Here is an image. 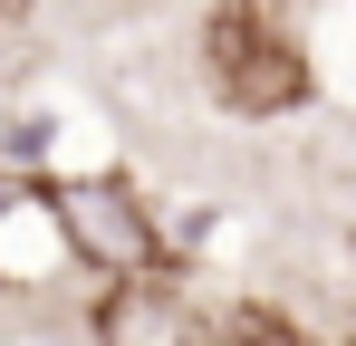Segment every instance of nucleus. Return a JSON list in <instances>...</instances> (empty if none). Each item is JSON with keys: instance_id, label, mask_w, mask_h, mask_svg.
<instances>
[{"instance_id": "nucleus-5", "label": "nucleus", "mask_w": 356, "mask_h": 346, "mask_svg": "<svg viewBox=\"0 0 356 346\" xmlns=\"http://www.w3.org/2000/svg\"><path fill=\"white\" fill-rule=\"evenodd\" d=\"M0 10H19V0H0Z\"/></svg>"}, {"instance_id": "nucleus-6", "label": "nucleus", "mask_w": 356, "mask_h": 346, "mask_svg": "<svg viewBox=\"0 0 356 346\" xmlns=\"http://www.w3.org/2000/svg\"><path fill=\"white\" fill-rule=\"evenodd\" d=\"M347 346H356V337H347Z\"/></svg>"}, {"instance_id": "nucleus-1", "label": "nucleus", "mask_w": 356, "mask_h": 346, "mask_svg": "<svg viewBox=\"0 0 356 346\" xmlns=\"http://www.w3.org/2000/svg\"><path fill=\"white\" fill-rule=\"evenodd\" d=\"M202 87L232 115H289V106H308L318 77H308V49H298L260 0H222V10L202 19Z\"/></svg>"}, {"instance_id": "nucleus-3", "label": "nucleus", "mask_w": 356, "mask_h": 346, "mask_svg": "<svg viewBox=\"0 0 356 346\" xmlns=\"http://www.w3.org/2000/svg\"><path fill=\"white\" fill-rule=\"evenodd\" d=\"M97 346H222V337H212V318L154 270V279H116L97 298Z\"/></svg>"}, {"instance_id": "nucleus-2", "label": "nucleus", "mask_w": 356, "mask_h": 346, "mask_svg": "<svg viewBox=\"0 0 356 346\" xmlns=\"http://www.w3.org/2000/svg\"><path fill=\"white\" fill-rule=\"evenodd\" d=\"M49 212H58L67 250L97 270V279H154L164 270V231H154V212L125 192V183H106V173H77V183H58L49 192Z\"/></svg>"}, {"instance_id": "nucleus-4", "label": "nucleus", "mask_w": 356, "mask_h": 346, "mask_svg": "<svg viewBox=\"0 0 356 346\" xmlns=\"http://www.w3.org/2000/svg\"><path fill=\"white\" fill-rule=\"evenodd\" d=\"M222 346H318V337H308L298 318H280V308H260V298H250V308H232Z\"/></svg>"}]
</instances>
